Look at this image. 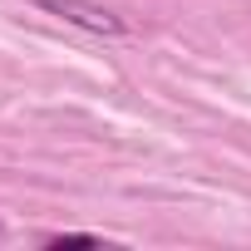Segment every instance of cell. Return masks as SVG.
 Here are the masks:
<instances>
[{"label":"cell","instance_id":"cell-2","mask_svg":"<svg viewBox=\"0 0 251 251\" xmlns=\"http://www.w3.org/2000/svg\"><path fill=\"white\" fill-rule=\"evenodd\" d=\"M45 246H103V241H99L94 231H50Z\"/></svg>","mask_w":251,"mask_h":251},{"label":"cell","instance_id":"cell-1","mask_svg":"<svg viewBox=\"0 0 251 251\" xmlns=\"http://www.w3.org/2000/svg\"><path fill=\"white\" fill-rule=\"evenodd\" d=\"M30 5H40V10H50V15H59V20L79 25V30L108 35V40L128 35V20H123L118 10H108V5H94V0H30Z\"/></svg>","mask_w":251,"mask_h":251}]
</instances>
